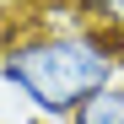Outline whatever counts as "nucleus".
Wrapping results in <instances>:
<instances>
[{"instance_id": "obj_1", "label": "nucleus", "mask_w": 124, "mask_h": 124, "mask_svg": "<svg viewBox=\"0 0 124 124\" xmlns=\"http://www.w3.org/2000/svg\"><path fill=\"white\" fill-rule=\"evenodd\" d=\"M0 38V81L27 102L43 124H65L81 97L124 76V32L102 27L76 6L22 11Z\"/></svg>"}, {"instance_id": "obj_2", "label": "nucleus", "mask_w": 124, "mask_h": 124, "mask_svg": "<svg viewBox=\"0 0 124 124\" xmlns=\"http://www.w3.org/2000/svg\"><path fill=\"white\" fill-rule=\"evenodd\" d=\"M65 124H124V76L108 81V86H97L92 97H81Z\"/></svg>"}, {"instance_id": "obj_3", "label": "nucleus", "mask_w": 124, "mask_h": 124, "mask_svg": "<svg viewBox=\"0 0 124 124\" xmlns=\"http://www.w3.org/2000/svg\"><path fill=\"white\" fill-rule=\"evenodd\" d=\"M70 6H76L81 16H92V22L119 27V32H124V0H70Z\"/></svg>"}, {"instance_id": "obj_4", "label": "nucleus", "mask_w": 124, "mask_h": 124, "mask_svg": "<svg viewBox=\"0 0 124 124\" xmlns=\"http://www.w3.org/2000/svg\"><path fill=\"white\" fill-rule=\"evenodd\" d=\"M32 6H43V11H59V6H70V0H32Z\"/></svg>"}]
</instances>
